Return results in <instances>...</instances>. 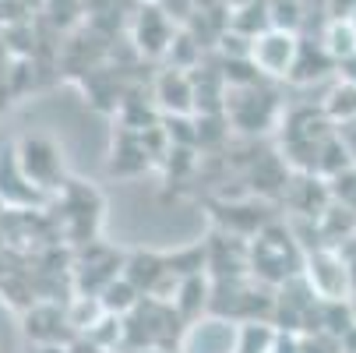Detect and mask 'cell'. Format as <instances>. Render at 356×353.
<instances>
[{"label": "cell", "instance_id": "cell-1", "mask_svg": "<svg viewBox=\"0 0 356 353\" xmlns=\"http://www.w3.org/2000/svg\"><path fill=\"white\" fill-rule=\"evenodd\" d=\"M303 283L314 293V300H325V304H342L356 293L353 283V262L335 247H314V251H303Z\"/></svg>", "mask_w": 356, "mask_h": 353}, {"label": "cell", "instance_id": "cell-2", "mask_svg": "<svg viewBox=\"0 0 356 353\" xmlns=\"http://www.w3.org/2000/svg\"><path fill=\"white\" fill-rule=\"evenodd\" d=\"M15 156L25 170V177L42 191V194H57L67 184V166L60 145L49 134H22L15 145Z\"/></svg>", "mask_w": 356, "mask_h": 353}, {"label": "cell", "instance_id": "cell-3", "mask_svg": "<svg viewBox=\"0 0 356 353\" xmlns=\"http://www.w3.org/2000/svg\"><path fill=\"white\" fill-rule=\"evenodd\" d=\"M226 117L240 127V131H268L279 117V99L275 92L261 88L258 81L247 85H233L226 92Z\"/></svg>", "mask_w": 356, "mask_h": 353}, {"label": "cell", "instance_id": "cell-4", "mask_svg": "<svg viewBox=\"0 0 356 353\" xmlns=\"http://www.w3.org/2000/svg\"><path fill=\"white\" fill-rule=\"evenodd\" d=\"M300 36L286 29H265L250 39V68L261 78H293Z\"/></svg>", "mask_w": 356, "mask_h": 353}, {"label": "cell", "instance_id": "cell-5", "mask_svg": "<svg viewBox=\"0 0 356 353\" xmlns=\"http://www.w3.org/2000/svg\"><path fill=\"white\" fill-rule=\"evenodd\" d=\"M64 198V205L71 209L67 216V230L74 237V244H92L99 223H103V198H99V191L85 187L81 180H67L64 191H57Z\"/></svg>", "mask_w": 356, "mask_h": 353}, {"label": "cell", "instance_id": "cell-6", "mask_svg": "<svg viewBox=\"0 0 356 353\" xmlns=\"http://www.w3.org/2000/svg\"><path fill=\"white\" fill-rule=\"evenodd\" d=\"M0 201L11 209H29V205H42L46 201V194L25 177V170L15 156V145L0 148Z\"/></svg>", "mask_w": 356, "mask_h": 353}, {"label": "cell", "instance_id": "cell-7", "mask_svg": "<svg viewBox=\"0 0 356 353\" xmlns=\"http://www.w3.org/2000/svg\"><path fill=\"white\" fill-rule=\"evenodd\" d=\"M156 107L166 117H191L197 110V95H194V78L187 71L166 68L156 78Z\"/></svg>", "mask_w": 356, "mask_h": 353}, {"label": "cell", "instance_id": "cell-8", "mask_svg": "<svg viewBox=\"0 0 356 353\" xmlns=\"http://www.w3.org/2000/svg\"><path fill=\"white\" fill-rule=\"evenodd\" d=\"M173 36H177V29H173L166 11L141 8V15L134 22V46L141 49L145 57H163L170 49V42H173Z\"/></svg>", "mask_w": 356, "mask_h": 353}, {"label": "cell", "instance_id": "cell-9", "mask_svg": "<svg viewBox=\"0 0 356 353\" xmlns=\"http://www.w3.org/2000/svg\"><path fill=\"white\" fill-rule=\"evenodd\" d=\"M209 297H212V283L205 279V272L197 276H184L173 283V297H170V308L177 311L180 322H191L194 315H201L209 308Z\"/></svg>", "mask_w": 356, "mask_h": 353}, {"label": "cell", "instance_id": "cell-10", "mask_svg": "<svg viewBox=\"0 0 356 353\" xmlns=\"http://www.w3.org/2000/svg\"><path fill=\"white\" fill-rule=\"evenodd\" d=\"M321 46L335 64L356 61V25H353V18H332L325 36H321Z\"/></svg>", "mask_w": 356, "mask_h": 353}, {"label": "cell", "instance_id": "cell-11", "mask_svg": "<svg viewBox=\"0 0 356 353\" xmlns=\"http://www.w3.org/2000/svg\"><path fill=\"white\" fill-rule=\"evenodd\" d=\"M99 300H103V308H106V315H117V318H127L138 304H141V293L120 276V279H113L103 293H99Z\"/></svg>", "mask_w": 356, "mask_h": 353}, {"label": "cell", "instance_id": "cell-12", "mask_svg": "<svg viewBox=\"0 0 356 353\" xmlns=\"http://www.w3.org/2000/svg\"><path fill=\"white\" fill-rule=\"evenodd\" d=\"M265 8L272 29H286V32L300 29V0H265Z\"/></svg>", "mask_w": 356, "mask_h": 353}, {"label": "cell", "instance_id": "cell-13", "mask_svg": "<svg viewBox=\"0 0 356 353\" xmlns=\"http://www.w3.org/2000/svg\"><path fill=\"white\" fill-rule=\"evenodd\" d=\"M346 311H349V322L356 325V293H353V297L346 300Z\"/></svg>", "mask_w": 356, "mask_h": 353}, {"label": "cell", "instance_id": "cell-14", "mask_svg": "<svg viewBox=\"0 0 356 353\" xmlns=\"http://www.w3.org/2000/svg\"><path fill=\"white\" fill-rule=\"evenodd\" d=\"M159 4H166V0H141V8H159Z\"/></svg>", "mask_w": 356, "mask_h": 353}, {"label": "cell", "instance_id": "cell-15", "mask_svg": "<svg viewBox=\"0 0 356 353\" xmlns=\"http://www.w3.org/2000/svg\"><path fill=\"white\" fill-rule=\"evenodd\" d=\"M134 353H163V350H156V346H141V350H134Z\"/></svg>", "mask_w": 356, "mask_h": 353}]
</instances>
